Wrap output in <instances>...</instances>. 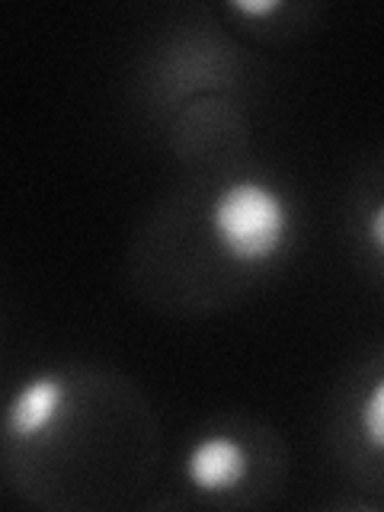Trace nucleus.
I'll list each match as a JSON object with an SVG mask.
<instances>
[{
    "label": "nucleus",
    "instance_id": "obj_1",
    "mask_svg": "<svg viewBox=\"0 0 384 512\" xmlns=\"http://www.w3.org/2000/svg\"><path fill=\"white\" fill-rule=\"evenodd\" d=\"M208 221L224 256L244 266L269 263L285 247L292 228L285 199L256 180L224 186L212 202Z\"/></svg>",
    "mask_w": 384,
    "mask_h": 512
},
{
    "label": "nucleus",
    "instance_id": "obj_2",
    "mask_svg": "<svg viewBox=\"0 0 384 512\" xmlns=\"http://www.w3.org/2000/svg\"><path fill=\"white\" fill-rule=\"evenodd\" d=\"M64 397H68V391H64L61 375L42 372L36 378H29L7 407L10 439L32 442V439L45 436V432L61 420Z\"/></svg>",
    "mask_w": 384,
    "mask_h": 512
},
{
    "label": "nucleus",
    "instance_id": "obj_3",
    "mask_svg": "<svg viewBox=\"0 0 384 512\" xmlns=\"http://www.w3.org/2000/svg\"><path fill=\"white\" fill-rule=\"evenodd\" d=\"M250 458L244 445L231 436H208L186 458V477L199 493L218 496L234 490L247 477Z\"/></svg>",
    "mask_w": 384,
    "mask_h": 512
},
{
    "label": "nucleus",
    "instance_id": "obj_4",
    "mask_svg": "<svg viewBox=\"0 0 384 512\" xmlns=\"http://www.w3.org/2000/svg\"><path fill=\"white\" fill-rule=\"evenodd\" d=\"M359 426H362V439L372 448H378V452H384V378H378L362 397Z\"/></svg>",
    "mask_w": 384,
    "mask_h": 512
},
{
    "label": "nucleus",
    "instance_id": "obj_5",
    "mask_svg": "<svg viewBox=\"0 0 384 512\" xmlns=\"http://www.w3.org/2000/svg\"><path fill=\"white\" fill-rule=\"evenodd\" d=\"M231 7L240 10V13H247V16H266L272 10H279L282 4H279V0H256V4H253V0H234Z\"/></svg>",
    "mask_w": 384,
    "mask_h": 512
},
{
    "label": "nucleus",
    "instance_id": "obj_6",
    "mask_svg": "<svg viewBox=\"0 0 384 512\" xmlns=\"http://www.w3.org/2000/svg\"><path fill=\"white\" fill-rule=\"evenodd\" d=\"M368 237H372V244L384 253V202L372 212V218H368Z\"/></svg>",
    "mask_w": 384,
    "mask_h": 512
}]
</instances>
